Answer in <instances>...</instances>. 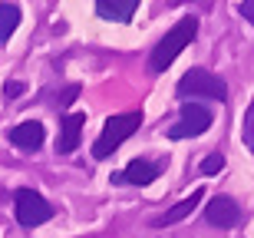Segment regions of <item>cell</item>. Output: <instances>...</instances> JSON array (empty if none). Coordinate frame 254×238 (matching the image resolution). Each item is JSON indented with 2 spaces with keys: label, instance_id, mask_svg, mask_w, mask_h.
<instances>
[{
  "label": "cell",
  "instance_id": "7a4b0ae2",
  "mask_svg": "<svg viewBox=\"0 0 254 238\" xmlns=\"http://www.w3.org/2000/svg\"><path fill=\"white\" fill-rule=\"evenodd\" d=\"M142 126V113H119V116H109L103 123V133H99V139L93 143V159L103 162L109 159V156L119 149V146L129 139V136L139 133Z\"/></svg>",
  "mask_w": 254,
  "mask_h": 238
},
{
  "label": "cell",
  "instance_id": "277c9868",
  "mask_svg": "<svg viewBox=\"0 0 254 238\" xmlns=\"http://www.w3.org/2000/svg\"><path fill=\"white\" fill-rule=\"evenodd\" d=\"M13 215H17V225L37 229V225H43V222L53 219L57 209H53L37 189H17L13 192Z\"/></svg>",
  "mask_w": 254,
  "mask_h": 238
},
{
  "label": "cell",
  "instance_id": "3957f363",
  "mask_svg": "<svg viewBox=\"0 0 254 238\" xmlns=\"http://www.w3.org/2000/svg\"><path fill=\"white\" fill-rule=\"evenodd\" d=\"M175 93L182 96V99H215V103H225L228 99V83L218 73H211V70H189L185 77L179 79V86H175Z\"/></svg>",
  "mask_w": 254,
  "mask_h": 238
},
{
  "label": "cell",
  "instance_id": "4fadbf2b",
  "mask_svg": "<svg viewBox=\"0 0 254 238\" xmlns=\"http://www.w3.org/2000/svg\"><path fill=\"white\" fill-rule=\"evenodd\" d=\"M241 139H245V146L251 149V156H254V103L245 109V123H241Z\"/></svg>",
  "mask_w": 254,
  "mask_h": 238
},
{
  "label": "cell",
  "instance_id": "7c38bea8",
  "mask_svg": "<svg viewBox=\"0 0 254 238\" xmlns=\"http://www.w3.org/2000/svg\"><path fill=\"white\" fill-rule=\"evenodd\" d=\"M20 20H23L20 3H0V43H7V40L17 33Z\"/></svg>",
  "mask_w": 254,
  "mask_h": 238
},
{
  "label": "cell",
  "instance_id": "9a60e30c",
  "mask_svg": "<svg viewBox=\"0 0 254 238\" xmlns=\"http://www.w3.org/2000/svg\"><path fill=\"white\" fill-rule=\"evenodd\" d=\"M27 86L23 83H17V79H10V83H3V99H17L20 93H23Z\"/></svg>",
  "mask_w": 254,
  "mask_h": 238
},
{
  "label": "cell",
  "instance_id": "5b68a950",
  "mask_svg": "<svg viewBox=\"0 0 254 238\" xmlns=\"http://www.w3.org/2000/svg\"><path fill=\"white\" fill-rule=\"evenodd\" d=\"M211 123H215V116H211L208 106L185 99L182 109H179L175 126H169V139H198V136H205L211 129Z\"/></svg>",
  "mask_w": 254,
  "mask_h": 238
},
{
  "label": "cell",
  "instance_id": "52a82bcc",
  "mask_svg": "<svg viewBox=\"0 0 254 238\" xmlns=\"http://www.w3.org/2000/svg\"><path fill=\"white\" fill-rule=\"evenodd\" d=\"M7 139H10V146H17L23 153H37L40 146L47 143V126L40 119H23V123H17L7 133Z\"/></svg>",
  "mask_w": 254,
  "mask_h": 238
},
{
  "label": "cell",
  "instance_id": "6da1fadb",
  "mask_svg": "<svg viewBox=\"0 0 254 238\" xmlns=\"http://www.w3.org/2000/svg\"><path fill=\"white\" fill-rule=\"evenodd\" d=\"M198 37V17L189 13V17H182L175 27L165 33V37L152 47V57H149V70L152 73H165V70L179 60V53L185 47H191V40Z\"/></svg>",
  "mask_w": 254,
  "mask_h": 238
},
{
  "label": "cell",
  "instance_id": "5bb4252c",
  "mask_svg": "<svg viewBox=\"0 0 254 238\" xmlns=\"http://www.w3.org/2000/svg\"><path fill=\"white\" fill-rule=\"evenodd\" d=\"M198 169H201V175H218V172L225 169V156H205Z\"/></svg>",
  "mask_w": 254,
  "mask_h": 238
},
{
  "label": "cell",
  "instance_id": "8fae6325",
  "mask_svg": "<svg viewBox=\"0 0 254 238\" xmlns=\"http://www.w3.org/2000/svg\"><path fill=\"white\" fill-rule=\"evenodd\" d=\"M139 10V0H96V17L109 23H126Z\"/></svg>",
  "mask_w": 254,
  "mask_h": 238
},
{
  "label": "cell",
  "instance_id": "2e32d148",
  "mask_svg": "<svg viewBox=\"0 0 254 238\" xmlns=\"http://www.w3.org/2000/svg\"><path fill=\"white\" fill-rule=\"evenodd\" d=\"M238 13H241V17L254 27V0H241V3H238Z\"/></svg>",
  "mask_w": 254,
  "mask_h": 238
},
{
  "label": "cell",
  "instance_id": "8992f818",
  "mask_svg": "<svg viewBox=\"0 0 254 238\" xmlns=\"http://www.w3.org/2000/svg\"><path fill=\"white\" fill-rule=\"evenodd\" d=\"M205 222L215 225V229H235L238 222H241V205L231 195H215L205 205Z\"/></svg>",
  "mask_w": 254,
  "mask_h": 238
},
{
  "label": "cell",
  "instance_id": "30bf717a",
  "mask_svg": "<svg viewBox=\"0 0 254 238\" xmlns=\"http://www.w3.org/2000/svg\"><path fill=\"white\" fill-rule=\"evenodd\" d=\"M205 199V189H191V195H185L182 202H175L169 212H162L159 219H152V225L155 229H165V225H175V222H182V219H189L191 215V209H195L198 202Z\"/></svg>",
  "mask_w": 254,
  "mask_h": 238
},
{
  "label": "cell",
  "instance_id": "ba28073f",
  "mask_svg": "<svg viewBox=\"0 0 254 238\" xmlns=\"http://www.w3.org/2000/svg\"><path fill=\"white\" fill-rule=\"evenodd\" d=\"M162 165L149 159H132L123 172H113V185H149L159 179Z\"/></svg>",
  "mask_w": 254,
  "mask_h": 238
},
{
  "label": "cell",
  "instance_id": "9c48e42d",
  "mask_svg": "<svg viewBox=\"0 0 254 238\" xmlns=\"http://www.w3.org/2000/svg\"><path fill=\"white\" fill-rule=\"evenodd\" d=\"M83 126H86V113H69L60 119V136H57V153L69 156L79 149V139H83Z\"/></svg>",
  "mask_w": 254,
  "mask_h": 238
}]
</instances>
